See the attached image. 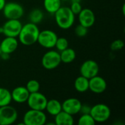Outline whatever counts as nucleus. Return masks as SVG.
Masks as SVG:
<instances>
[{
    "instance_id": "nucleus-1",
    "label": "nucleus",
    "mask_w": 125,
    "mask_h": 125,
    "mask_svg": "<svg viewBox=\"0 0 125 125\" xmlns=\"http://www.w3.org/2000/svg\"><path fill=\"white\" fill-rule=\"evenodd\" d=\"M40 31L37 24L29 22L22 26L18 37L22 45L26 46L32 45L37 42Z\"/></svg>"
},
{
    "instance_id": "nucleus-2",
    "label": "nucleus",
    "mask_w": 125,
    "mask_h": 125,
    "mask_svg": "<svg viewBox=\"0 0 125 125\" xmlns=\"http://www.w3.org/2000/svg\"><path fill=\"white\" fill-rule=\"evenodd\" d=\"M54 15L57 26L62 29H69L75 23V15L70 7H61L54 13Z\"/></svg>"
},
{
    "instance_id": "nucleus-3",
    "label": "nucleus",
    "mask_w": 125,
    "mask_h": 125,
    "mask_svg": "<svg viewBox=\"0 0 125 125\" xmlns=\"http://www.w3.org/2000/svg\"><path fill=\"white\" fill-rule=\"evenodd\" d=\"M47 116L44 111L30 109L27 111L23 117L24 125H44L46 124Z\"/></svg>"
},
{
    "instance_id": "nucleus-4",
    "label": "nucleus",
    "mask_w": 125,
    "mask_h": 125,
    "mask_svg": "<svg viewBox=\"0 0 125 125\" xmlns=\"http://www.w3.org/2000/svg\"><path fill=\"white\" fill-rule=\"evenodd\" d=\"M90 114L96 123H103L109 119L111 117V111L107 105L103 103H98L92 106Z\"/></svg>"
},
{
    "instance_id": "nucleus-5",
    "label": "nucleus",
    "mask_w": 125,
    "mask_h": 125,
    "mask_svg": "<svg viewBox=\"0 0 125 125\" xmlns=\"http://www.w3.org/2000/svg\"><path fill=\"white\" fill-rule=\"evenodd\" d=\"M60 53L55 50H50L47 51L42 57V66L48 70H54L61 64Z\"/></svg>"
},
{
    "instance_id": "nucleus-6",
    "label": "nucleus",
    "mask_w": 125,
    "mask_h": 125,
    "mask_svg": "<svg viewBox=\"0 0 125 125\" xmlns=\"http://www.w3.org/2000/svg\"><path fill=\"white\" fill-rule=\"evenodd\" d=\"M2 11L7 19H20L24 14V9L22 5L14 1L6 3Z\"/></svg>"
},
{
    "instance_id": "nucleus-7",
    "label": "nucleus",
    "mask_w": 125,
    "mask_h": 125,
    "mask_svg": "<svg viewBox=\"0 0 125 125\" xmlns=\"http://www.w3.org/2000/svg\"><path fill=\"white\" fill-rule=\"evenodd\" d=\"M18 111L12 106L7 105L0 107V125H10L16 122Z\"/></svg>"
},
{
    "instance_id": "nucleus-8",
    "label": "nucleus",
    "mask_w": 125,
    "mask_h": 125,
    "mask_svg": "<svg viewBox=\"0 0 125 125\" xmlns=\"http://www.w3.org/2000/svg\"><path fill=\"white\" fill-rule=\"evenodd\" d=\"M48 102L47 97L40 92L30 93L26 101L30 109L44 111Z\"/></svg>"
},
{
    "instance_id": "nucleus-9",
    "label": "nucleus",
    "mask_w": 125,
    "mask_h": 125,
    "mask_svg": "<svg viewBox=\"0 0 125 125\" xmlns=\"http://www.w3.org/2000/svg\"><path fill=\"white\" fill-rule=\"evenodd\" d=\"M58 37L57 34L52 30L45 29L40 31L37 42L43 48L51 49L55 47Z\"/></svg>"
},
{
    "instance_id": "nucleus-10",
    "label": "nucleus",
    "mask_w": 125,
    "mask_h": 125,
    "mask_svg": "<svg viewBox=\"0 0 125 125\" xmlns=\"http://www.w3.org/2000/svg\"><path fill=\"white\" fill-rule=\"evenodd\" d=\"M23 24L19 19H7L2 26L3 34L5 37H17L20 33Z\"/></svg>"
},
{
    "instance_id": "nucleus-11",
    "label": "nucleus",
    "mask_w": 125,
    "mask_h": 125,
    "mask_svg": "<svg viewBox=\"0 0 125 125\" xmlns=\"http://www.w3.org/2000/svg\"><path fill=\"white\" fill-rule=\"evenodd\" d=\"M99 70V65L94 60L88 59L83 62L81 65L80 73L81 75L89 79L95 75H97Z\"/></svg>"
},
{
    "instance_id": "nucleus-12",
    "label": "nucleus",
    "mask_w": 125,
    "mask_h": 125,
    "mask_svg": "<svg viewBox=\"0 0 125 125\" xmlns=\"http://www.w3.org/2000/svg\"><path fill=\"white\" fill-rule=\"evenodd\" d=\"M107 89V82L101 76L95 75L89 79V90L95 94H102Z\"/></svg>"
},
{
    "instance_id": "nucleus-13",
    "label": "nucleus",
    "mask_w": 125,
    "mask_h": 125,
    "mask_svg": "<svg viewBox=\"0 0 125 125\" xmlns=\"http://www.w3.org/2000/svg\"><path fill=\"white\" fill-rule=\"evenodd\" d=\"M78 15L79 23L88 29L92 27L95 23V15L89 8L82 9Z\"/></svg>"
},
{
    "instance_id": "nucleus-14",
    "label": "nucleus",
    "mask_w": 125,
    "mask_h": 125,
    "mask_svg": "<svg viewBox=\"0 0 125 125\" xmlns=\"http://www.w3.org/2000/svg\"><path fill=\"white\" fill-rule=\"evenodd\" d=\"M81 102L75 97H70L67 100H65L62 103V111L74 116L79 113L81 106Z\"/></svg>"
},
{
    "instance_id": "nucleus-15",
    "label": "nucleus",
    "mask_w": 125,
    "mask_h": 125,
    "mask_svg": "<svg viewBox=\"0 0 125 125\" xmlns=\"http://www.w3.org/2000/svg\"><path fill=\"white\" fill-rule=\"evenodd\" d=\"M18 46V41L16 37H6L0 42V48L1 53L11 54L16 51Z\"/></svg>"
},
{
    "instance_id": "nucleus-16",
    "label": "nucleus",
    "mask_w": 125,
    "mask_h": 125,
    "mask_svg": "<svg viewBox=\"0 0 125 125\" xmlns=\"http://www.w3.org/2000/svg\"><path fill=\"white\" fill-rule=\"evenodd\" d=\"M29 92L26 88V86H18L15 87L11 92L12 100L17 103H26L28 97L29 96Z\"/></svg>"
},
{
    "instance_id": "nucleus-17",
    "label": "nucleus",
    "mask_w": 125,
    "mask_h": 125,
    "mask_svg": "<svg viewBox=\"0 0 125 125\" xmlns=\"http://www.w3.org/2000/svg\"><path fill=\"white\" fill-rule=\"evenodd\" d=\"M74 118L73 116L61 111L55 116V125H73Z\"/></svg>"
},
{
    "instance_id": "nucleus-18",
    "label": "nucleus",
    "mask_w": 125,
    "mask_h": 125,
    "mask_svg": "<svg viewBox=\"0 0 125 125\" xmlns=\"http://www.w3.org/2000/svg\"><path fill=\"white\" fill-rule=\"evenodd\" d=\"M45 110L50 115L55 116L57 114L62 111V103L56 99H51L50 100H48Z\"/></svg>"
},
{
    "instance_id": "nucleus-19",
    "label": "nucleus",
    "mask_w": 125,
    "mask_h": 125,
    "mask_svg": "<svg viewBox=\"0 0 125 125\" xmlns=\"http://www.w3.org/2000/svg\"><path fill=\"white\" fill-rule=\"evenodd\" d=\"M74 87L78 92L83 93L89 90V79L80 75L75 80Z\"/></svg>"
},
{
    "instance_id": "nucleus-20",
    "label": "nucleus",
    "mask_w": 125,
    "mask_h": 125,
    "mask_svg": "<svg viewBox=\"0 0 125 125\" xmlns=\"http://www.w3.org/2000/svg\"><path fill=\"white\" fill-rule=\"evenodd\" d=\"M61 62L64 64H70L73 62L76 58L75 51L70 48H67L64 51L59 52Z\"/></svg>"
},
{
    "instance_id": "nucleus-21",
    "label": "nucleus",
    "mask_w": 125,
    "mask_h": 125,
    "mask_svg": "<svg viewBox=\"0 0 125 125\" xmlns=\"http://www.w3.org/2000/svg\"><path fill=\"white\" fill-rule=\"evenodd\" d=\"M43 6L45 10L50 14H54L61 7V0H43Z\"/></svg>"
},
{
    "instance_id": "nucleus-22",
    "label": "nucleus",
    "mask_w": 125,
    "mask_h": 125,
    "mask_svg": "<svg viewBox=\"0 0 125 125\" xmlns=\"http://www.w3.org/2000/svg\"><path fill=\"white\" fill-rule=\"evenodd\" d=\"M11 101V92L7 89L0 87V107L10 105Z\"/></svg>"
},
{
    "instance_id": "nucleus-23",
    "label": "nucleus",
    "mask_w": 125,
    "mask_h": 125,
    "mask_svg": "<svg viewBox=\"0 0 125 125\" xmlns=\"http://www.w3.org/2000/svg\"><path fill=\"white\" fill-rule=\"evenodd\" d=\"M43 18H44V13L40 9H34L33 10L31 11V12L29 15V18L30 22L35 24H38L40 22H42Z\"/></svg>"
},
{
    "instance_id": "nucleus-24",
    "label": "nucleus",
    "mask_w": 125,
    "mask_h": 125,
    "mask_svg": "<svg viewBox=\"0 0 125 125\" xmlns=\"http://www.w3.org/2000/svg\"><path fill=\"white\" fill-rule=\"evenodd\" d=\"M78 124L79 125H94L96 124L95 121L92 118L90 114H81L78 119Z\"/></svg>"
},
{
    "instance_id": "nucleus-25",
    "label": "nucleus",
    "mask_w": 125,
    "mask_h": 125,
    "mask_svg": "<svg viewBox=\"0 0 125 125\" xmlns=\"http://www.w3.org/2000/svg\"><path fill=\"white\" fill-rule=\"evenodd\" d=\"M26 88L27 89L29 93H34V92H39L40 88V84L37 80L31 79L27 82L26 85Z\"/></svg>"
},
{
    "instance_id": "nucleus-26",
    "label": "nucleus",
    "mask_w": 125,
    "mask_h": 125,
    "mask_svg": "<svg viewBox=\"0 0 125 125\" xmlns=\"http://www.w3.org/2000/svg\"><path fill=\"white\" fill-rule=\"evenodd\" d=\"M68 40L65 37H58L56 42L55 47L57 49V51L61 52L68 48Z\"/></svg>"
},
{
    "instance_id": "nucleus-27",
    "label": "nucleus",
    "mask_w": 125,
    "mask_h": 125,
    "mask_svg": "<svg viewBox=\"0 0 125 125\" xmlns=\"http://www.w3.org/2000/svg\"><path fill=\"white\" fill-rule=\"evenodd\" d=\"M88 33V28L81 25L80 23L76 26V27L75 28V34L76 36L79 37H85Z\"/></svg>"
},
{
    "instance_id": "nucleus-28",
    "label": "nucleus",
    "mask_w": 125,
    "mask_h": 125,
    "mask_svg": "<svg viewBox=\"0 0 125 125\" xmlns=\"http://www.w3.org/2000/svg\"><path fill=\"white\" fill-rule=\"evenodd\" d=\"M125 46V43L122 40H116L111 45V49L114 51L122 50Z\"/></svg>"
},
{
    "instance_id": "nucleus-29",
    "label": "nucleus",
    "mask_w": 125,
    "mask_h": 125,
    "mask_svg": "<svg viewBox=\"0 0 125 125\" xmlns=\"http://www.w3.org/2000/svg\"><path fill=\"white\" fill-rule=\"evenodd\" d=\"M71 11L73 12V14L75 15H78L79 12L81 11V10L83 9L82 8V6L81 4V2H72L70 7Z\"/></svg>"
},
{
    "instance_id": "nucleus-30",
    "label": "nucleus",
    "mask_w": 125,
    "mask_h": 125,
    "mask_svg": "<svg viewBox=\"0 0 125 125\" xmlns=\"http://www.w3.org/2000/svg\"><path fill=\"white\" fill-rule=\"evenodd\" d=\"M91 106L87 105V104H81V109L79 113H81V114H90V111H91Z\"/></svg>"
},
{
    "instance_id": "nucleus-31",
    "label": "nucleus",
    "mask_w": 125,
    "mask_h": 125,
    "mask_svg": "<svg viewBox=\"0 0 125 125\" xmlns=\"http://www.w3.org/2000/svg\"><path fill=\"white\" fill-rule=\"evenodd\" d=\"M10 54L6 53H1L0 55V58H1L3 60H7L10 59Z\"/></svg>"
},
{
    "instance_id": "nucleus-32",
    "label": "nucleus",
    "mask_w": 125,
    "mask_h": 125,
    "mask_svg": "<svg viewBox=\"0 0 125 125\" xmlns=\"http://www.w3.org/2000/svg\"><path fill=\"white\" fill-rule=\"evenodd\" d=\"M5 4H6V0H0V11H2Z\"/></svg>"
},
{
    "instance_id": "nucleus-33",
    "label": "nucleus",
    "mask_w": 125,
    "mask_h": 125,
    "mask_svg": "<svg viewBox=\"0 0 125 125\" xmlns=\"http://www.w3.org/2000/svg\"><path fill=\"white\" fill-rule=\"evenodd\" d=\"M71 1V2H81V0H70Z\"/></svg>"
},
{
    "instance_id": "nucleus-34",
    "label": "nucleus",
    "mask_w": 125,
    "mask_h": 125,
    "mask_svg": "<svg viewBox=\"0 0 125 125\" xmlns=\"http://www.w3.org/2000/svg\"><path fill=\"white\" fill-rule=\"evenodd\" d=\"M0 34H3V27H2V26H0Z\"/></svg>"
},
{
    "instance_id": "nucleus-35",
    "label": "nucleus",
    "mask_w": 125,
    "mask_h": 125,
    "mask_svg": "<svg viewBox=\"0 0 125 125\" xmlns=\"http://www.w3.org/2000/svg\"><path fill=\"white\" fill-rule=\"evenodd\" d=\"M125 5L124 4V5H123V7H122V10H123V15H125Z\"/></svg>"
},
{
    "instance_id": "nucleus-36",
    "label": "nucleus",
    "mask_w": 125,
    "mask_h": 125,
    "mask_svg": "<svg viewBox=\"0 0 125 125\" xmlns=\"http://www.w3.org/2000/svg\"><path fill=\"white\" fill-rule=\"evenodd\" d=\"M62 1H70V0H61Z\"/></svg>"
},
{
    "instance_id": "nucleus-37",
    "label": "nucleus",
    "mask_w": 125,
    "mask_h": 125,
    "mask_svg": "<svg viewBox=\"0 0 125 125\" xmlns=\"http://www.w3.org/2000/svg\"><path fill=\"white\" fill-rule=\"evenodd\" d=\"M1 48H0V55H1Z\"/></svg>"
}]
</instances>
